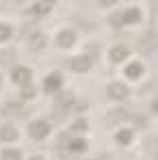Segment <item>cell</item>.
Masks as SVG:
<instances>
[{
    "label": "cell",
    "instance_id": "14",
    "mask_svg": "<svg viewBox=\"0 0 158 160\" xmlns=\"http://www.w3.org/2000/svg\"><path fill=\"white\" fill-rule=\"evenodd\" d=\"M48 9H50V4H48V2H46V4H39V7H35V9H33V11H35V13H46V11H48Z\"/></svg>",
    "mask_w": 158,
    "mask_h": 160
},
{
    "label": "cell",
    "instance_id": "9",
    "mask_svg": "<svg viewBox=\"0 0 158 160\" xmlns=\"http://www.w3.org/2000/svg\"><path fill=\"white\" fill-rule=\"evenodd\" d=\"M30 48H33V50H37V48H43V37H41L39 32L30 37Z\"/></svg>",
    "mask_w": 158,
    "mask_h": 160
},
{
    "label": "cell",
    "instance_id": "15",
    "mask_svg": "<svg viewBox=\"0 0 158 160\" xmlns=\"http://www.w3.org/2000/svg\"><path fill=\"white\" fill-rule=\"evenodd\" d=\"M11 35V30H9V26H0V39H7Z\"/></svg>",
    "mask_w": 158,
    "mask_h": 160
},
{
    "label": "cell",
    "instance_id": "5",
    "mask_svg": "<svg viewBox=\"0 0 158 160\" xmlns=\"http://www.w3.org/2000/svg\"><path fill=\"white\" fill-rule=\"evenodd\" d=\"M59 43H61L63 48H69V46L74 43V32H72V30H63V32L59 35Z\"/></svg>",
    "mask_w": 158,
    "mask_h": 160
},
{
    "label": "cell",
    "instance_id": "3",
    "mask_svg": "<svg viewBox=\"0 0 158 160\" xmlns=\"http://www.w3.org/2000/svg\"><path fill=\"white\" fill-rule=\"evenodd\" d=\"M13 80H15L18 84H28L30 72H28L26 67H15V69H13Z\"/></svg>",
    "mask_w": 158,
    "mask_h": 160
},
{
    "label": "cell",
    "instance_id": "4",
    "mask_svg": "<svg viewBox=\"0 0 158 160\" xmlns=\"http://www.w3.org/2000/svg\"><path fill=\"white\" fill-rule=\"evenodd\" d=\"M0 138H2V141H15V138H18L15 128H13V126H4V128H0Z\"/></svg>",
    "mask_w": 158,
    "mask_h": 160
},
{
    "label": "cell",
    "instance_id": "12",
    "mask_svg": "<svg viewBox=\"0 0 158 160\" xmlns=\"http://www.w3.org/2000/svg\"><path fill=\"white\" fill-rule=\"evenodd\" d=\"M141 72H143V67H141V65H130V67H128V76H130V78H136Z\"/></svg>",
    "mask_w": 158,
    "mask_h": 160
},
{
    "label": "cell",
    "instance_id": "10",
    "mask_svg": "<svg viewBox=\"0 0 158 160\" xmlns=\"http://www.w3.org/2000/svg\"><path fill=\"white\" fill-rule=\"evenodd\" d=\"M124 20H126V22H136V20H139V11H136V9L126 11V13H124Z\"/></svg>",
    "mask_w": 158,
    "mask_h": 160
},
{
    "label": "cell",
    "instance_id": "17",
    "mask_svg": "<svg viewBox=\"0 0 158 160\" xmlns=\"http://www.w3.org/2000/svg\"><path fill=\"white\" fill-rule=\"evenodd\" d=\"M30 160H41V158H39V156H35V158H30Z\"/></svg>",
    "mask_w": 158,
    "mask_h": 160
},
{
    "label": "cell",
    "instance_id": "11",
    "mask_svg": "<svg viewBox=\"0 0 158 160\" xmlns=\"http://www.w3.org/2000/svg\"><path fill=\"white\" fill-rule=\"evenodd\" d=\"M2 158H7V160H20V152H15V149H4V152H2Z\"/></svg>",
    "mask_w": 158,
    "mask_h": 160
},
{
    "label": "cell",
    "instance_id": "8",
    "mask_svg": "<svg viewBox=\"0 0 158 160\" xmlns=\"http://www.w3.org/2000/svg\"><path fill=\"white\" fill-rule=\"evenodd\" d=\"M46 87H48V91H56L61 87V78L59 76H50V78L46 80Z\"/></svg>",
    "mask_w": 158,
    "mask_h": 160
},
{
    "label": "cell",
    "instance_id": "1",
    "mask_svg": "<svg viewBox=\"0 0 158 160\" xmlns=\"http://www.w3.org/2000/svg\"><path fill=\"white\" fill-rule=\"evenodd\" d=\"M48 132H50V123H46V121H35V123H30V136L37 138V141L46 138Z\"/></svg>",
    "mask_w": 158,
    "mask_h": 160
},
{
    "label": "cell",
    "instance_id": "13",
    "mask_svg": "<svg viewBox=\"0 0 158 160\" xmlns=\"http://www.w3.org/2000/svg\"><path fill=\"white\" fill-rule=\"evenodd\" d=\"M117 138H119V143H128V138H130V132H128V130H124V132L117 134Z\"/></svg>",
    "mask_w": 158,
    "mask_h": 160
},
{
    "label": "cell",
    "instance_id": "7",
    "mask_svg": "<svg viewBox=\"0 0 158 160\" xmlns=\"http://www.w3.org/2000/svg\"><path fill=\"white\" fill-rule=\"evenodd\" d=\"M128 56V50L124 48V46H117V48H113V52H110V58L113 61H124Z\"/></svg>",
    "mask_w": 158,
    "mask_h": 160
},
{
    "label": "cell",
    "instance_id": "16",
    "mask_svg": "<svg viewBox=\"0 0 158 160\" xmlns=\"http://www.w3.org/2000/svg\"><path fill=\"white\" fill-rule=\"evenodd\" d=\"M82 147H84V145H82L80 141H76V143H72V149H76V152H80Z\"/></svg>",
    "mask_w": 158,
    "mask_h": 160
},
{
    "label": "cell",
    "instance_id": "2",
    "mask_svg": "<svg viewBox=\"0 0 158 160\" xmlns=\"http://www.w3.org/2000/svg\"><path fill=\"white\" fill-rule=\"evenodd\" d=\"M69 67H72L74 72H89V67H91V58H89V56L74 58V61H69Z\"/></svg>",
    "mask_w": 158,
    "mask_h": 160
},
{
    "label": "cell",
    "instance_id": "6",
    "mask_svg": "<svg viewBox=\"0 0 158 160\" xmlns=\"http://www.w3.org/2000/svg\"><path fill=\"white\" fill-rule=\"evenodd\" d=\"M108 93H110L113 98H117V100H124L128 91H126V87H121V84H113V87L108 89Z\"/></svg>",
    "mask_w": 158,
    "mask_h": 160
}]
</instances>
